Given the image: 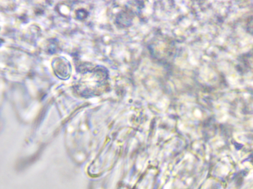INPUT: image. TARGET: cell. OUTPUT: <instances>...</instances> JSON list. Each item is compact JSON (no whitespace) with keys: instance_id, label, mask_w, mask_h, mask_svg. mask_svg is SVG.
<instances>
[{"instance_id":"obj_1","label":"cell","mask_w":253,"mask_h":189,"mask_svg":"<svg viewBox=\"0 0 253 189\" xmlns=\"http://www.w3.org/2000/svg\"><path fill=\"white\" fill-rule=\"evenodd\" d=\"M105 72L100 67H96L84 72L79 80L76 90L84 96H92L106 79Z\"/></svg>"},{"instance_id":"obj_2","label":"cell","mask_w":253,"mask_h":189,"mask_svg":"<svg viewBox=\"0 0 253 189\" xmlns=\"http://www.w3.org/2000/svg\"><path fill=\"white\" fill-rule=\"evenodd\" d=\"M52 66L56 75L63 79L68 78L71 72V66L68 61L62 57L55 58L52 62Z\"/></svg>"},{"instance_id":"obj_3","label":"cell","mask_w":253,"mask_h":189,"mask_svg":"<svg viewBox=\"0 0 253 189\" xmlns=\"http://www.w3.org/2000/svg\"><path fill=\"white\" fill-rule=\"evenodd\" d=\"M86 11H84V10H79L78 12V14H77V16H79V18L83 19L86 17Z\"/></svg>"}]
</instances>
